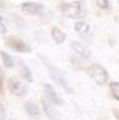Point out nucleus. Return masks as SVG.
<instances>
[{
  "mask_svg": "<svg viewBox=\"0 0 119 120\" xmlns=\"http://www.w3.org/2000/svg\"><path fill=\"white\" fill-rule=\"evenodd\" d=\"M51 35H52V39L56 45H62L66 41V34L60 30L59 27H53L52 31H51Z\"/></svg>",
  "mask_w": 119,
  "mask_h": 120,
  "instance_id": "nucleus-11",
  "label": "nucleus"
},
{
  "mask_svg": "<svg viewBox=\"0 0 119 120\" xmlns=\"http://www.w3.org/2000/svg\"><path fill=\"white\" fill-rule=\"evenodd\" d=\"M0 81H1V71H0Z\"/></svg>",
  "mask_w": 119,
  "mask_h": 120,
  "instance_id": "nucleus-19",
  "label": "nucleus"
},
{
  "mask_svg": "<svg viewBox=\"0 0 119 120\" xmlns=\"http://www.w3.org/2000/svg\"><path fill=\"white\" fill-rule=\"evenodd\" d=\"M6 31H7V27H6V24L3 21V17H0V32L1 34H6Z\"/></svg>",
  "mask_w": 119,
  "mask_h": 120,
  "instance_id": "nucleus-17",
  "label": "nucleus"
},
{
  "mask_svg": "<svg viewBox=\"0 0 119 120\" xmlns=\"http://www.w3.org/2000/svg\"><path fill=\"white\" fill-rule=\"evenodd\" d=\"M20 71H21V75L28 81V82H31V81H34V77H32V73H31L30 67L28 66H25L24 63H21V67H20Z\"/></svg>",
  "mask_w": 119,
  "mask_h": 120,
  "instance_id": "nucleus-14",
  "label": "nucleus"
},
{
  "mask_svg": "<svg viewBox=\"0 0 119 120\" xmlns=\"http://www.w3.org/2000/svg\"><path fill=\"white\" fill-rule=\"evenodd\" d=\"M74 31L77 32L79 36L87 39V38H92V34H91V27H90L88 22H86L84 20H77L74 22Z\"/></svg>",
  "mask_w": 119,
  "mask_h": 120,
  "instance_id": "nucleus-7",
  "label": "nucleus"
},
{
  "mask_svg": "<svg viewBox=\"0 0 119 120\" xmlns=\"http://www.w3.org/2000/svg\"><path fill=\"white\" fill-rule=\"evenodd\" d=\"M70 48H71V50H73L79 57H81V59H84V60L91 59L90 50L83 45V43H80V42H77V41H73V42H70Z\"/></svg>",
  "mask_w": 119,
  "mask_h": 120,
  "instance_id": "nucleus-8",
  "label": "nucleus"
},
{
  "mask_svg": "<svg viewBox=\"0 0 119 120\" xmlns=\"http://www.w3.org/2000/svg\"><path fill=\"white\" fill-rule=\"evenodd\" d=\"M87 75L99 87L105 85L108 82V80H109L108 71L105 70V67H102L98 63H94V64H91V66L87 67Z\"/></svg>",
  "mask_w": 119,
  "mask_h": 120,
  "instance_id": "nucleus-3",
  "label": "nucleus"
},
{
  "mask_svg": "<svg viewBox=\"0 0 119 120\" xmlns=\"http://www.w3.org/2000/svg\"><path fill=\"white\" fill-rule=\"evenodd\" d=\"M7 87H8V91H10L14 96H18V98L27 96V94H28V85H27L21 78H17V77L8 78Z\"/></svg>",
  "mask_w": 119,
  "mask_h": 120,
  "instance_id": "nucleus-4",
  "label": "nucleus"
},
{
  "mask_svg": "<svg viewBox=\"0 0 119 120\" xmlns=\"http://www.w3.org/2000/svg\"><path fill=\"white\" fill-rule=\"evenodd\" d=\"M20 8H21V11H24L25 14H30V15H39L45 11V6L41 3H36V1H24L20 4Z\"/></svg>",
  "mask_w": 119,
  "mask_h": 120,
  "instance_id": "nucleus-6",
  "label": "nucleus"
},
{
  "mask_svg": "<svg viewBox=\"0 0 119 120\" xmlns=\"http://www.w3.org/2000/svg\"><path fill=\"white\" fill-rule=\"evenodd\" d=\"M44 90H45V94L49 96V99H51L55 105H59V106H62V105L64 103V102H63V99H62L59 95H58V92L53 90V87H52L51 84H45Z\"/></svg>",
  "mask_w": 119,
  "mask_h": 120,
  "instance_id": "nucleus-9",
  "label": "nucleus"
},
{
  "mask_svg": "<svg viewBox=\"0 0 119 120\" xmlns=\"http://www.w3.org/2000/svg\"><path fill=\"white\" fill-rule=\"evenodd\" d=\"M97 6L102 10H108L109 8V0H97Z\"/></svg>",
  "mask_w": 119,
  "mask_h": 120,
  "instance_id": "nucleus-16",
  "label": "nucleus"
},
{
  "mask_svg": "<svg viewBox=\"0 0 119 120\" xmlns=\"http://www.w3.org/2000/svg\"><path fill=\"white\" fill-rule=\"evenodd\" d=\"M0 57H1V61H3V64H4V67H7V68H13V67L16 66V60H14V57L10 56L7 52L0 50Z\"/></svg>",
  "mask_w": 119,
  "mask_h": 120,
  "instance_id": "nucleus-12",
  "label": "nucleus"
},
{
  "mask_svg": "<svg viewBox=\"0 0 119 120\" xmlns=\"http://www.w3.org/2000/svg\"><path fill=\"white\" fill-rule=\"evenodd\" d=\"M0 120H4V108L0 103Z\"/></svg>",
  "mask_w": 119,
  "mask_h": 120,
  "instance_id": "nucleus-18",
  "label": "nucleus"
},
{
  "mask_svg": "<svg viewBox=\"0 0 119 120\" xmlns=\"http://www.w3.org/2000/svg\"><path fill=\"white\" fill-rule=\"evenodd\" d=\"M109 88H111V92H112V96L116 101H119V81H111Z\"/></svg>",
  "mask_w": 119,
  "mask_h": 120,
  "instance_id": "nucleus-15",
  "label": "nucleus"
},
{
  "mask_svg": "<svg viewBox=\"0 0 119 120\" xmlns=\"http://www.w3.org/2000/svg\"><path fill=\"white\" fill-rule=\"evenodd\" d=\"M63 15H66L67 18L71 20H80L86 17V8L80 1H69V3H63L60 7Z\"/></svg>",
  "mask_w": 119,
  "mask_h": 120,
  "instance_id": "nucleus-2",
  "label": "nucleus"
},
{
  "mask_svg": "<svg viewBox=\"0 0 119 120\" xmlns=\"http://www.w3.org/2000/svg\"><path fill=\"white\" fill-rule=\"evenodd\" d=\"M42 108H44L45 115H46L51 120H60V113L52 106V105H49L46 101H42Z\"/></svg>",
  "mask_w": 119,
  "mask_h": 120,
  "instance_id": "nucleus-10",
  "label": "nucleus"
},
{
  "mask_svg": "<svg viewBox=\"0 0 119 120\" xmlns=\"http://www.w3.org/2000/svg\"><path fill=\"white\" fill-rule=\"evenodd\" d=\"M25 112L31 117H39L41 116V110H39V108L36 106L35 102H27L25 103Z\"/></svg>",
  "mask_w": 119,
  "mask_h": 120,
  "instance_id": "nucleus-13",
  "label": "nucleus"
},
{
  "mask_svg": "<svg viewBox=\"0 0 119 120\" xmlns=\"http://www.w3.org/2000/svg\"><path fill=\"white\" fill-rule=\"evenodd\" d=\"M6 46H8L10 49H13L14 52H20V53H30L31 52V46L21 38L16 36V35H10L6 38L4 41Z\"/></svg>",
  "mask_w": 119,
  "mask_h": 120,
  "instance_id": "nucleus-5",
  "label": "nucleus"
},
{
  "mask_svg": "<svg viewBox=\"0 0 119 120\" xmlns=\"http://www.w3.org/2000/svg\"><path fill=\"white\" fill-rule=\"evenodd\" d=\"M38 59L42 61V64L45 66V68H46V71H48V74H49V77H51L58 85H60L63 90H66L69 94H73V90L70 88L69 82L66 81V78H64V75H63V73L60 71L59 67H56L46 56H44V55H41V53L38 55Z\"/></svg>",
  "mask_w": 119,
  "mask_h": 120,
  "instance_id": "nucleus-1",
  "label": "nucleus"
}]
</instances>
